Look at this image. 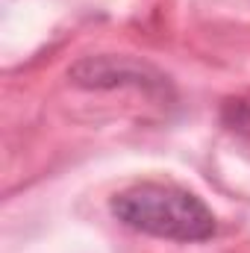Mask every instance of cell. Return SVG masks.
Here are the masks:
<instances>
[{"mask_svg":"<svg viewBox=\"0 0 250 253\" xmlns=\"http://www.w3.org/2000/svg\"><path fill=\"white\" fill-rule=\"evenodd\" d=\"M112 215L135 233L168 242H206L218 224L212 209L194 191L174 183H135L109 203Z\"/></svg>","mask_w":250,"mask_h":253,"instance_id":"6da1fadb","label":"cell"},{"mask_svg":"<svg viewBox=\"0 0 250 253\" xmlns=\"http://www.w3.org/2000/svg\"><path fill=\"white\" fill-rule=\"evenodd\" d=\"M74 85L83 88H124L135 85L144 91H168V77L153 65L135 62L129 56H88L68 71Z\"/></svg>","mask_w":250,"mask_h":253,"instance_id":"7a4b0ae2","label":"cell"}]
</instances>
